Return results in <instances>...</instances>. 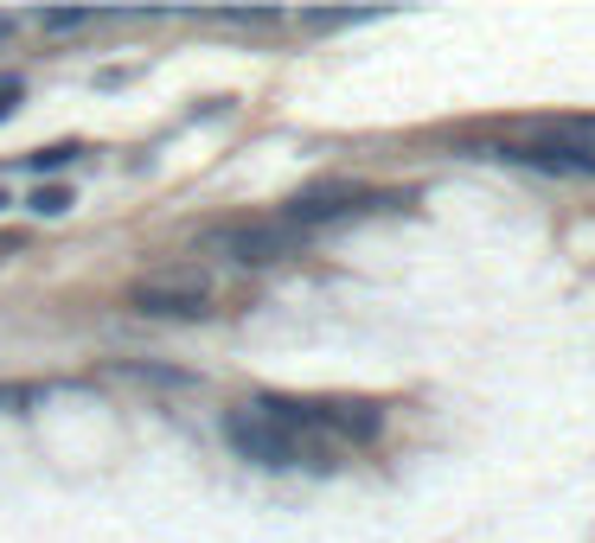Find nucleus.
I'll use <instances>...</instances> for the list:
<instances>
[{
    "label": "nucleus",
    "instance_id": "nucleus-1",
    "mask_svg": "<svg viewBox=\"0 0 595 543\" xmlns=\"http://www.w3.org/2000/svg\"><path fill=\"white\" fill-rule=\"evenodd\" d=\"M128 314H142V320H205L212 314V275L205 269H154V275H142V282H128Z\"/></svg>",
    "mask_w": 595,
    "mask_h": 543
},
{
    "label": "nucleus",
    "instance_id": "nucleus-2",
    "mask_svg": "<svg viewBox=\"0 0 595 543\" xmlns=\"http://www.w3.org/2000/svg\"><path fill=\"white\" fill-rule=\"evenodd\" d=\"M205 250L218 262H237V269H269V262L301 250V230H289L282 217H231V224L205 230Z\"/></svg>",
    "mask_w": 595,
    "mask_h": 543
},
{
    "label": "nucleus",
    "instance_id": "nucleus-3",
    "mask_svg": "<svg viewBox=\"0 0 595 543\" xmlns=\"http://www.w3.org/2000/svg\"><path fill=\"white\" fill-rule=\"evenodd\" d=\"M499 160L513 167H538V173H583L595 180V142L570 135V128H531V135H506Z\"/></svg>",
    "mask_w": 595,
    "mask_h": 543
},
{
    "label": "nucleus",
    "instance_id": "nucleus-4",
    "mask_svg": "<svg viewBox=\"0 0 595 543\" xmlns=\"http://www.w3.org/2000/svg\"><path fill=\"white\" fill-rule=\"evenodd\" d=\"M224 441H231V448H237L250 467H276V473H282V467H301V448L276 429V422H262L250 403L224 416Z\"/></svg>",
    "mask_w": 595,
    "mask_h": 543
},
{
    "label": "nucleus",
    "instance_id": "nucleus-5",
    "mask_svg": "<svg viewBox=\"0 0 595 543\" xmlns=\"http://www.w3.org/2000/svg\"><path fill=\"white\" fill-rule=\"evenodd\" d=\"M33 26L38 33H52V38H65V33H83V26H97V13H83V7H58V13H33Z\"/></svg>",
    "mask_w": 595,
    "mask_h": 543
},
{
    "label": "nucleus",
    "instance_id": "nucleus-6",
    "mask_svg": "<svg viewBox=\"0 0 595 543\" xmlns=\"http://www.w3.org/2000/svg\"><path fill=\"white\" fill-rule=\"evenodd\" d=\"M26 205H33L38 217H65L77 199H71V185H52V180H45V185H33V199H26Z\"/></svg>",
    "mask_w": 595,
    "mask_h": 543
},
{
    "label": "nucleus",
    "instance_id": "nucleus-7",
    "mask_svg": "<svg viewBox=\"0 0 595 543\" xmlns=\"http://www.w3.org/2000/svg\"><path fill=\"white\" fill-rule=\"evenodd\" d=\"M77 154H83L77 142H52V147H38L26 167H33V173H58V167H65V160H77Z\"/></svg>",
    "mask_w": 595,
    "mask_h": 543
},
{
    "label": "nucleus",
    "instance_id": "nucleus-8",
    "mask_svg": "<svg viewBox=\"0 0 595 543\" xmlns=\"http://www.w3.org/2000/svg\"><path fill=\"white\" fill-rule=\"evenodd\" d=\"M20 97H26V90H20V77H0V122L20 109Z\"/></svg>",
    "mask_w": 595,
    "mask_h": 543
},
{
    "label": "nucleus",
    "instance_id": "nucleus-9",
    "mask_svg": "<svg viewBox=\"0 0 595 543\" xmlns=\"http://www.w3.org/2000/svg\"><path fill=\"white\" fill-rule=\"evenodd\" d=\"M13 38H20V20H13V13H0V52H7Z\"/></svg>",
    "mask_w": 595,
    "mask_h": 543
},
{
    "label": "nucleus",
    "instance_id": "nucleus-10",
    "mask_svg": "<svg viewBox=\"0 0 595 543\" xmlns=\"http://www.w3.org/2000/svg\"><path fill=\"white\" fill-rule=\"evenodd\" d=\"M0 212H7V185H0Z\"/></svg>",
    "mask_w": 595,
    "mask_h": 543
}]
</instances>
